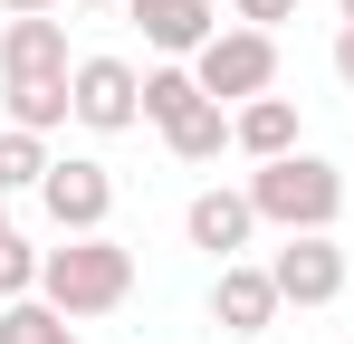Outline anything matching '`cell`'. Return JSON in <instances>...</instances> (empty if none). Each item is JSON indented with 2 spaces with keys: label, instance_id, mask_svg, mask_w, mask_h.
<instances>
[{
  "label": "cell",
  "instance_id": "6da1fadb",
  "mask_svg": "<svg viewBox=\"0 0 354 344\" xmlns=\"http://www.w3.org/2000/svg\"><path fill=\"white\" fill-rule=\"evenodd\" d=\"M39 296L58 306L67 325H77V316H115L124 296H134V249H124V239H106V229L58 239V249L39 258Z\"/></svg>",
  "mask_w": 354,
  "mask_h": 344
},
{
  "label": "cell",
  "instance_id": "7a4b0ae2",
  "mask_svg": "<svg viewBox=\"0 0 354 344\" xmlns=\"http://www.w3.org/2000/svg\"><path fill=\"white\" fill-rule=\"evenodd\" d=\"M249 201H259L268 229H335V220H345V172L297 144V153H278V163L249 172Z\"/></svg>",
  "mask_w": 354,
  "mask_h": 344
},
{
  "label": "cell",
  "instance_id": "3957f363",
  "mask_svg": "<svg viewBox=\"0 0 354 344\" xmlns=\"http://www.w3.org/2000/svg\"><path fill=\"white\" fill-rule=\"evenodd\" d=\"M192 77H201V96H221V106H249V96H268V86H278V39L230 19L211 48L192 57Z\"/></svg>",
  "mask_w": 354,
  "mask_h": 344
},
{
  "label": "cell",
  "instance_id": "277c9868",
  "mask_svg": "<svg viewBox=\"0 0 354 344\" xmlns=\"http://www.w3.org/2000/svg\"><path fill=\"white\" fill-rule=\"evenodd\" d=\"M67 96H77V124L86 134H124V124H144V67L96 48V57H77Z\"/></svg>",
  "mask_w": 354,
  "mask_h": 344
},
{
  "label": "cell",
  "instance_id": "5b68a950",
  "mask_svg": "<svg viewBox=\"0 0 354 344\" xmlns=\"http://www.w3.org/2000/svg\"><path fill=\"white\" fill-rule=\"evenodd\" d=\"M39 201H48L58 239H86V229H106V211H115V172L96 163V153H58L48 182H39Z\"/></svg>",
  "mask_w": 354,
  "mask_h": 344
},
{
  "label": "cell",
  "instance_id": "8992f818",
  "mask_svg": "<svg viewBox=\"0 0 354 344\" xmlns=\"http://www.w3.org/2000/svg\"><path fill=\"white\" fill-rule=\"evenodd\" d=\"M268 278H278L288 306H335V296H345V249H335L326 229H288V249L268 258Z\"/></svg>",
  "mask_w": 354,
  "mask_h": 344
},
{
  "label": "cell",
  "instance_id": "52a82bcc",
  "mask_svg": "<svg viewBox=\"0 0 354 344\" xmlns=\"http://www.w3.org/2000/svg\"><path fill=\"white\" fill-rule=\"evenodd\" d=\"M259 229H268V220H259L249 182H239V191H192V211H182V239H192V249H211L221 268H230V258L259 239Z\"/></svg>",
  "mask_w": 354,
  "mask_h": 344
},
{
  "label": "cell",
  "instance_id": "ba28073f",
  "mask_svg": "<svg viewBox=\"0 0 354 344\" xmlns=\"http://www.w3.org/2000/svg\"><path fill=\"white\" fill-rule=\"evenodd\" d=\"M124 19L144 29L153 57H201L221 39V10H211V0H124Z\"/></svg>",
  "mask_w": 354,
  "mask_h": 344
},
{
  "label": "cell",
  "instance_id": "9c48e42d",
  "mask_svg": "<svg viewBox=\"0 0 354 344\" xmlns=\"http://www.w3.org/2000/svg\"><path fill=\"white\" fill-rule=\"evenodd\" d=\"M278 306H288L278 278H268V268H249V258H230V268L211 278V325H221V335H268V325H278Z\"/></svg>",
  "mask_w": 354,
  "mask_h": 344
},
{
  "label": "cell",
  "instance_id": "30bf717a",
  "mask_svg": "<svg viewBox=\"0 0 354 344\" xmlns=\"http://www.w3.org/2000/svg\"><path fill=\"white\" fill-rule=\"evenodd\" d=\"M230 144L249 153V163H278V153H297V96H249V106H230Z\"/></svg>",
  "mask_w": 354,
  "mask_h": 344
},
{
  "label": "cell",
  "instance_id": "8fae6325",
  "mask_svg": "<svg viewBox=\"0 0 354 344\" xmlns=\"http://www.w3.org/2000/svg\"><path fill=\"white\" fill-rule=\"evenodd\" d=\"M77 57H67V29L39 10V19H10L0 29V77H67Z\"/></svg>",
  "mask_w": 354,
  "mask_h": 344
},
{
  "label": "cell",
  "instance_id": "7c38bea8",
  "mask_svg": "<svg viewBox=\"0 0 354 344\" xmlns=\"http://www.w3.org/2000/svg\"><path fill=\"white\" fill-rule=\"evenodd\" d=\"M77 77V67H67ZM67 77H0V96H10V124H29V134H48V124H77V96H67Z\"/></svg>",
  "mask_w": 354,
  "mask_h": 344
},
{
  "label": "cell",
  "instance_id": "4fadbf2b",
  "mask_svg": "<svg viewBox=\"0 0 354 344\" xmlns=\"http://www.w3.org/2000/svg\"><path fill=\"white\" fill-rule=\"evenodd\" d=\"M163 144H173V163H221V144H230V106H221V96L182 106L173 124H163Z\"/></svg>",
  "mask_w": 354,
  "mask_h": 344
},
{
  "label": "cell",
  "instance_id": "5bb4252c",
  "mask_svg": "<svg viewBox=\"0 0 354 344\" xmlns=\"http://www.w3.org/2000/svg\"><path fill=\"white\" fill-rule=\"evenodd\" d=\"M48 134H29V124H0V191H39L48 182Z\"/></svg>",
  "mask_w": 354,
  "mask_h": 344
},
{
  "label": "cell",
  "instance_id": "9a60e30c",
  "mask_svg": "<svg viewBox=\"0 0 354 344\" xmlns=\"http://www.w3.org/2000/svg\"><path fill=\"white\" fill-rule=\"evenodd\" d=\"M0 344H77V325H67L48 296H10L0 306Z\"/></svg>",
  "mask_w": 354,
  "mask_h": 344
},
{
  "label": "cell",
  "instance_id": "2e32d148",
  "mask_svg": "<svg viewBox=\"0 0 354 344\" xmlns=\"http://www.w3.org/2000/svg\"><path fill=\"white\" fill-rule=\"evenodd\" d=\"M39 258H48V249H29L19 229L0 220V306H10V296H39Z\"/></svg>",
  "mask_w": 354,
  "mask_h": 344
},
{
  "label": "cell",
  "instance_id": "e0dca14e",
  "mask_svg": "<svg viewBox=\"0 0 354 344\" xmlns=\"http://www.w3.org/2000/svg\"><path fill=\"white\" fill-rule=\"evenodd\" d=\"M230 19H239V29H268V39H278V19H297V0H230Z\"/></svg>",
  "mask_w": 354,
  "mask_h": 344
},
{
  "label": "cell",
  "instance_id": "ac0fdd59",
  "mask_svg": "<svg viewBox=\"0 0 354 344\" xmlns=\"http://www.w3.org/2000/svg\"><path fill=\"white\" fill-rule=\"evenodd\" d=\"M335 77H345V86H354V19H345V29H335Z\"/></svg>",
  "mask_w": 354,
  "mask_h": 344
},
{
  "label": "cell",
  "instance_id": "d6986e66",
  "mask_svg": "<svg viewBox=\"0 0 354 344\" xmlns=\"http://www.w3.org/2000/svg\"><path fill=\"white\" fill-rule=\"evenodd\" d=\"M0 10H10V19H39V10H58V0H0Z\"/></svg>",
  "mask_w": 354,
  "mask_h": 344
},
{
  "label": "cell",
  "instance_id": "ffe728a7",
  "mask_svg": "<svg viewBox=\"0 0 354 344\" xmlns=\"http://www.w3.org/2000/svg\"><path fill=\"white\" fill-rule=\"evenodd\" d=\"M77 10H124V0H77Z\"/></svg>",
  "mask_w": 354,
  "mask_h": 344
},
{
  "label": "cell",
  "instance_id": "44dd1931",
  "mask_svg": "<svg viewBox=\"0 0 354 344\" xmlns=\"http://www.w3.org/2000/svg\"><path fill=\"white\" fill-rule=\"evenodd\" d=\"M335 10H345V19H354V0H335Z\"/></svg>",
  "mask_w": 354,
  "mask_h": 344
}]
</instances>
